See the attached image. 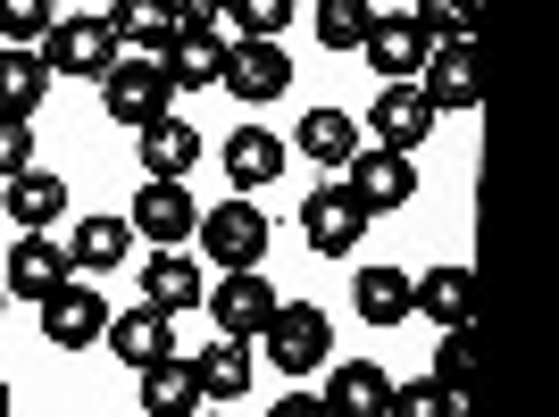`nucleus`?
<instances>
[{
    "instance_id": "nucleus-9",
    "label": "nucleus",
    "mask_w": 559,
    "mask_h": 417,
    "mask_svg": "<svg viewBox=\"0 0 559 417\" xmlns=\"http://www.w3.org/2000/svg\"><path fill=\"white\" fill-rule=\"evenodd\" d=\"M343 184H350V201L368 208V217H393L409 192H418V167H409V151H384V142H359L350 151V167H343Z\"/></svg>"
},
{
    "instance_id": "nucleus-8",
    "label": "nucleus",
    "mask_w": 559,
    "mask_h": 417,
    "mask_svg": "<svg viewBox=\"0 0 559 417\" xmlns=\"http://www.w3.org/2000/svg\"><path fill=\"white\" fill-rule=\"evenodd\" d=\"M34 50L50 59V75H84V84H100V68H109L126 43L109 34V17H50V34Z\"/></svg>"
},
{
    "instance_id": "nucleus-7",
    "label": "nucleus",
    "mask_w": 559,
    "mask_h": 417,
    "mask_svg": "<svg viewBox=\"0 0 559 417\" xmlns=\"http://www.w3.org/2000/svg\"><path fill=\"white\" fill-rule=\"evenodd\" d=\"M126 226H134V242H192V226H201V208H192V176H151V184L134 192V208H126Z\"/></svg>"
},
{
    "instance_id": "nucleus-17",
    "label": "nucleus",
    "mask_w": 559,
    "mask_h": 417,
    "mask_svg": "<svg viewBox=\"0 0 559 417\" xmlns=\"http://www.w3.org/2000/svg\"><path fill=\"white\" fill-rule=\"evenodd\" d=\"M100 17H109V34H117L126 50H151V59H167V50H176V34H185L176 0H109Z\"/></svg>"
},
{
    "instance_id": "nucleus-16",
    "label": "nucleus",
    "mask_w": 559,
    "mask_h": 417,
    "mask_svg": "<svg viewBox=\"0 0 559 417\" xmlns=\"http://www.w3.org/2000/svg\"><path fill=\"white\" fill-rule=\"evenodd\" d=\"M68 276H75V259L59 251L50 234H17V251H9V267H0L9 301H43V293H59Z\"/></svg>"
},
{
    "instance_id": "nucleus-33",
    "label": "nucleus",
    "mask_w": 559,
    "mask_h": 417,
    "mask_svg": "<svg viewBox=\"0 0 559 417\" xmlns=\"http://www.w3.org/2000/svg\"><path fill=\"white\" fill-rule=\"evenodd\" d=\"M384 417H460V401H451L435 376H418V384H393V393H384Z\"/></svg>"
},
{
    "instance_id": "nucleus-19",
    "label": "nucleus",
    "mask_w": 559,
    "mask_h": 417,
    "mask_svg": "<svg viewBox=\"0 0 559 417\" xmlns=\"http://www.w3.org/2000/svg\"><path fill=\"white\" fill-rule=\"evenodd\" d=\"M0 208L17 217V234H50L59 217H68V184H59L50 167H17L9 192H0Z\"/></svg>"
},
{
    "instance_id": "nucleus-28",
    "label": "nucleus",
    "mask_w": 559,
    "mask_h": 417,
    "mask_svg": "<svg viewBox=\"0 0 559 417\" xmlns=\"http://www.w3.org/2000/svg\"><path fill=\"white\" fill-rule=\"evenodd\" d=\"M192 384H201V401H242L251 393V343L217 334V343L192 359Z\"/></svg>"
},
{
    "instance_id": "nucleus-2",
    "label": "nucleus",
    "mask_w": 559,
    "mask_h": 417,
    "mask_svg": "<svg viewBox=\"0 0 559 417\" xmlns=\"http://www.w3.org/2000/svg\"><path fill=\"white\" fill-rule=\"evenodd\" d=\"M167 100H176V84H167V59H151V50H117L100 68V109L117 126H151Z\"/></svg>"
},
{
    "instance_id": "nucleus-13",
    "label": "nucleus",
    "mask_w": 559,
    "mask_h": 417,
    "mask_svg": "<svg viewBox=\"0 0 559 417\" xmlns=\"http://www.w3.org/2000/svg\"><path fill=\"white\" fill-rule=\"evenodd\" d=\"M359 126H368V134L384 142V151H418V142L435 134V109H426L418 75H409V84H384V93H376V109L359 117Z\"/></svg>"
},
{
    "instance_id": "nucleus-14",
    "label": "nucleus",
    "mask_w": 559,
    "mask_h": 417,
    "mask_svg": "<svg viewBox=\"0 0 559 417\" xmlns=\"http://www.w3.org/2000/svg\"><path fill=\"white\" fill-rule=\"evenodd\" d=\"M426 34H418V17H368V34H359V59H368L384 84H409V75L426 68Z\"/></svg>"
},
{
    "instance_id": "nucleus-27",
    "label": "nucleus",
    "mask_w": 559,
    "mask_h": 417,
    "mask_svg": "<svg viewBox=\"0 0 559 417\" xmlns=\"http://www.w3.org/2000/svg\"><path fill=\"white\" fill-rule=\"evenodd\" d=\"M126 251H134V226H126V217H84V226L68 234L75 276H109V267H126Z\"/></svg>"
},
{
    "instance_id": "nucleus-15",
    "label": "nucleus",
    "mask_w": 559,
    "mask_h": 417,
    "mask_svg": "<svg viewBox=\"0 0 559 417\" xmlns=\"http://www.w3.org/2000/svg\"><path fill=\"white\" fill-rule=\"evenodd\" d=\"M201 293L210 276H201V259H185V242H159V259H142V301H159L167 318H192Z\"/></svg>"
},
{
    "instance_id": "nucleus-26",
    "label": "nucleus",
    "mask_w": 559,
    "mask_h": 417,
    "mask_svg": "<svg viewBox=\"0 0 559 417\" xmlns=\"http://www.w3.org/2000/svg\"><path fill=\"white\" fill-rule=\"evenodd\" d=\"M50 93V59L34 43H0V109L9 117H34Z\"/></svg>"
},
{
    "instance_id": "nucleus-4",
    "label": "nucleus",
    "mask_w": 559,
    "mask_h": 417,
    "mask_svg": "<svg viewBox=\"0 0 559 417\" xmlns=\"http://www.w3.org/2000/svg\"><path fill=\"white\" fill-rule=\"evenodd\" d=\"M217 84H226L242 109H267V100L293 93V59H284L276 34H242V43H226V68H217Z\"/></svg>"
},
{
    "instance_id": "nucleus-10",
    "label": "nucleus",
    "mask_w": 559,
    "mask_h": 417,
    "mask_svg": "<svg viewBox=\"0 0 559 417\" xmlns=\"http://www.w3.org/2000/svg\"><path fill=\"white\" fill-rule=\"evenodd\" d=\"M359 234H368V208L350 201V184H318L301 201V242L318 259H350V251H359Z\"/></svg>"
},
{
    "instance_id": "nucleus-24",
    "label": "nucleus",
    "mask_w": 559,
    "mask_h": 417,
    "mask_svg": "<svg viewBox=\"0 0 559 417\" xmlns=\"http://www.w3.org/2000/svg\"><path fill=\"white\" fill-rule=\"evenodd\" d=\"M293 151H301V159H318L326 176H343L350 151H359V117H343L334 100H326V109H309V117H301V134H293Z\"/></svg>"
},
{
    "instance_id": "nucleus-35",
    "label": "nucleus",
    "mask_w": 559,
    "mask_h": 417,
    "mask_svg": "<svg viewBox=\"0 0 559 417\" xmlns=\"http://www.w3.org/2000/svg\"><path fill=\"white\" fill-rule=\"evenodd\" d=\"M234 34H284L293 25V0H226Z\"/></svg>"
},
{
    "instance_id": "nucleus-25",
    "label": "nucleus",
    "mask_w": 559,
    "mask_h": 417,
    "mask_svg": "<svg viewBox=\"0 0 559 417\" xmlns=\"http://www.w3.org/2000/svg\"><path fill=\"white\" fill-rule=\"evenodd\" d=\"M384 393H393V376L376 368V359H343V368H326V409L334 417H384Z\"/></svg>"
},
{
    "instance_id": "nucleus-39",
    "label": "nucleus",
    "mask_w": 559,
    "mask_h": 417,
    "mask_svg": "<svg viewBox=\"0 0 559 417\" xmlns=\"http://www.w3.org/2000/svg\"><path fill=\"white\" fill-rule=\"evenodd\" d=\"M0 417H9V384H0Z\"/></svg>"
},
{
    "instance_id": "nucleus-32",
    "label": "nucleus",
    "mask_w": 559,
    "mask_h": 417,
    "mask_svg": "<svg viewBox=\"0 0 559 417\" xmlns=\"http://www.w3.org/2000/svg\"><path fill=\"white\" fill-rule=\"evenodd\" d=\"M409 17H418L426 43H460V34H476V0H418Z\"/></svg>"
},
{
    "instance_id": "nucleus-3",
    "label": "nucleus",
    "mask_w": 559,
    "mask_h": 417,
    "mask_svg": "<svg viewBox=\"0 0 559 417\" xmlns=\"http://www.w3.org/2000/svg\"><path fill=\"white\" fill-rule=\"evenodd\" d=\"M192 234H201V259H210V267H259V259H267V208H259L251 192L201 208Z\"/></svg>"
},
{
    "instance_id": "nucleus-29",
    "label": "nucleus",
    "mask_w": 559,
    "mask_h": 417,
    "mask_svg": "<svg viewBox=\"0 0 559 417\" xmlns=\"http://www.w3.org/2000/svg\"><path fill=\"white\" fill-rule=\"evenodd\" d=\"M350 309L368 325H401L409 309H418V293H409V276L401 267H359V284H350Z\"/></svg>"
},
{
    "instance_id": "nucleus-6",
    "label": "nucleus",
    "mask_w": 559,
    "mask_h": 417,
    "mask_svg": "<svg viewBox=\"0 0 559 417\" xmlns=\"http://www.w3.org/2000/svg\"><path fill=\"white\" fill-rule=\"evenodd\" d=\"M418 93L435 117H467L476 100H485V68H476V34H460V43H435L418 68Z\"/></svg>"
},
{
    "instance_id": "nucleus-23",
    "label": "nucleus",
    "mask_w": 559,
    "mask_h": 417,
    "mask_svg": "<svg viewBox=\"0 0 559 417\" xmlns=\"http://www.w3.org/2000/svg\"><path fill=\"white\" fill-rule=\"evenodd\" d=\"M217 68H226V34H217V25H185L176 50H167V84H176V93H210Z\"/></svg>"
},
{
    "instance_id": "nucleus-12",
    "label": "nucleus",
    "mask_w": 559,
    "mask_h": 417,
    "mask_svg": "<svg viewBox=\"0 0 559 417\" xmlns=\"http://www.w3.org/2000/svg\"><path fill=\"white\" fill-rule=\"evenodd\" d=\"M100 343H109L117 350V359H126V368H151V359H167V350H176V318H167V309L159 301H134V309H126V318H117V309H109V325H100Z\"/></svg>"
},
{
    "instance_id": "nucleus-22",
    "label": "nucleus",
    "mask_w": 559,
    "mask_h": 417,
    "mask_svg": "<svg viewBox=\"0 0 559 417\" xmlns=\"http://www.w3.org/2000/svg\"><path fill=\"white\" fill-rule=\"evenodd\" d=\"M142 417H192L201 409V384H192V359L185 350H167V359H151L142 368Z\"/></svg>"
},
{
    "instance_id": "nucleus-21",
    "label": "nucleus",
    "mask_w": 559,
    "mask_h": 417,
    "mask_svg": "<svg viewBox=\"0 0 559 417\" xmlns=\"http://www.w3.org/2000/svg\"><path fill=\"white\" fill-rule=\"evenodd\" d=\"M284 159H293V151H284L267 126H242V134L226 142V184H234V192H267V184L284 176Z\"/></svg>"
},
{
    "instance_id": "nucleus-38",
    "label": "nucleus",
    "mask_w": 559,
    "mask_h": 417,
    "mask_svg": "<svg viewBox=\"0 0 559 417\" xmlns=\"http://www.w3.org/2000/svg\"><path fill=\"white\" fill-rule=\"evenodd\" d=\"M0 318H9V284H0Z\"/></svg>"
},
{
    "instance_id": "nucleus-37",
    "label": "nucleus",
    "mask_w": 559,
    "mask_h": 417,
    "mask_svg": "<svg viewBox=\"0 0 559 417\" xmlns=\"http://www.w3.org/2000/svg\"><path fill=\"white\" fill-rule=\"evenodd\" d=\"M176 17H185V25H217V17H226V0H176Z\"/></svg>"
},
{
    "instance_id": "nucleus-36",
    "label": "nucleus",
    "mask_w": 559,
    "mask_h": 417,
    "mask_svg": "<svg viewBox=\"0 0 559 417\" xmlns=\"http://www.w3.org/2000/svg\"><path fill=\"white\" fill-rule=\"evenodd\" d=\"M17 167H34V117H9V109H0V184H9Z\"/></svg>"
},
{
    "instance_id": "nucleus-1",
    "label": "nucleus",
    "mask_w": 559,
    "mask_h": 417,
    "mask_svg": "<svg viewBox=\"0 0 559 417\" xmlns=\"http://www.w3.org/2000/svg\"><path fill=\"white\" fill-rule=\"evenodd\" d=\"M259 343H267V368L276 376H318L334 359V325L318 301H276V318L259 325Z\"/></svg>"
},
{
    "instance_id": "nucleus-18",
    "label": "nucleus",
    "mask_w": 559,
    "mask_h": 417,
    "mask_svg": "<svg viewBox=\"0 0 559 417\" xmlns=\"http://www.w3.org/2000/svg\"><path fill=\"white\" fill-rule=\"evenodd\" d=\"M134 151H142V176H192V167H201V134H192L176 109L134 126Z\"/></svg>"
},
{
    "instance_id": "nucleus-20",
    "label": "nucleus",
    "mask_w": 559,
    "mask_h": 417,
    "mask_svg": "<svg viewBox=\"0 0 559 417\" xmlns=\"http://www.w3.org/2000/svg\"><path fill=\"white\" fill-rule=\"evenodd\" d=\"M409 293H418L426 325H467V309H476V276H467V259H443V267L409 276Z\"/></svg>"
},
{
    "instance_id": "nucleus-34",
    "label": "nucleus",
    "mask_w": 559,
    "mask_h": 417,
    "mask_svg": "<svg viewBox=\"0 0 559 417\" xmlns=\"http://www.w3.org/2000/svg\"><path fill=\"white\" fill-rule=\"evenodd\" d=\"M59 0H0V43H43Z\"/></svg>"
},
{
    "instance_id": "nucleus-31",
    "label": "nucleus",
    "mask_w": 559,
    "mask_h": 417,
    "mask_svg": "<svg viewBox=\"0 0 559 417\" xmlns=\"http://www.w3.org/2000/svg\"><path fill=\"white\" fill-rule=\"evenodd\" d=\"M467 376H476V350H467V325H443V343H435V384L467 409Z\"/></svg>"
},
{
    "instance_id": "nucleus-11",
    "label": "nucleus",
    "mask_w": 559,
    "mask_h": 417,
    "mask_svg": "<svg viewBox=\"0 0 559 417\" xmlns=\"http://www.w3.org/2000/svg\"><path fill=\"white\" fill-rule=\"evenodd\" d=\"M34 309H43V334H50L59 350H93V343H100V325H109V301H100L84 276H68L59 293H43Z\"/></svg>"
},
{
    "instance_id": "nucleus-30",
    "label": "nucleus",
    "mask_w": 559,
    "mask_h": 417,
    "mask_svg": "<svg viewBox=\"0 0 559 417\" xmlns=\"http://www.w3.org/2000/svg\"><path fill=\"white\" fill-rule=\"evenodd\" d=\"M368 17H376V0H318V43L326 50H359Z\"/></svg>"
},
{
    "instance_id": "nucleus-5",
    "label": "nucleus",
    "mask_w": 559,
    "mask_h": 417,
    "mask_svg": "<svg viewBox=\"0 0 559 417\" xmlns=\"http://www.w3.org/2000/svg\"><path fill=\"white\" fill-rule=\"evenodd\" d=\"M217 318V334H234V343H259V325L276 318V284H267V267H217V284L201 293Z\"/></svg>"
}]
</instances>
